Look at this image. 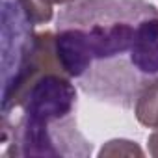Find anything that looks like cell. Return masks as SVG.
<instances>
[{
	"instance_id": "cell-3",
	"label": "cell",
	"mask_w": 158,
	"mask_h": 158,
	"mask_svg": "<svg viewBox=\"0 0 158 158\" xmlns=\"http://www.w3.org/2000/svg\"><path fill=\"white\" fill-rule=\"evenodd\" d=\"M138 121L147 128H158V84L139 95L134 104Z\"/></svg>"
},
{
	"instance_id": "cell-6",
	"label": "cell",
	"mask_w": 158,
	"mask_h": 158,
	"mask_svg": "<svg viewBox=\"0 0 158 158\" xmlns=\"http://www.w3.org/2000/svg\"><path fill=\"white\" fill-rule=\"evenodd\" d=\"M149 154L158 158V128H154L152 134L149 136Z\"/></svg>"
},
{
	"instance_id": "cell-1",
	"label": "cell",
	"mask_w": 158,
	"mask_h": 158,
	"mask_svg": "<svg viewBox=\"0 0 158 158\" xmlns=\"http://www.w3.org/2000/svg\"><path fill=\"white\" fill-rule=\"evenodd\" d=\"M54 39L63 73L102 102L134 108L158 84V10L147 0H73Z\"/></svg>"
},
{
	"instance_id": "cell-4",
	"label": "cell",
	"mask_w": 158,
	"mask_h": 158,
	"mask_svg": "<svg viewBox=\"0 0 158 158\" xmlns=\"http://www.w3.org/2000/svg\"><path fill=\"white\" fill-rule=\"evenodd\" d=\"M145 152L136 145V141H128V139H112L108 141L101 151L99 156H143Z\"/></svg>"
},
{
	"instance_id": "cell-2",
	"label": "cell",
	"mask_w": 158,
	"mask_h": 158,
	"mask_svg": "<svg viewBox=\"0 0 158 158\" xmlns=\"http://www.w3.org/2000/svg\"><path fill=\"white\" fill-rule=\"evenodd\" d=\"M4 156H91L76 125V88L61 69L39 73L2 104Z\"/></svg>"
},
{
	"instance_id": "cell-5",
	"label": "cell",
	"mask_w": 158,
	"mask_h": 158,
	"mask_svg": "<svg viewBox=\"0 0 158 158\" xmlns=\"http://www.w3.org/2000/svg\"><path fill=\"white\" fill-rule=\"evenodd\" d=\"M28 2L32 4L37 19H39V24H47L50 19H52V6L56 4H69L73 2V0H28Z\"/></svg>"
}]
</instances>
